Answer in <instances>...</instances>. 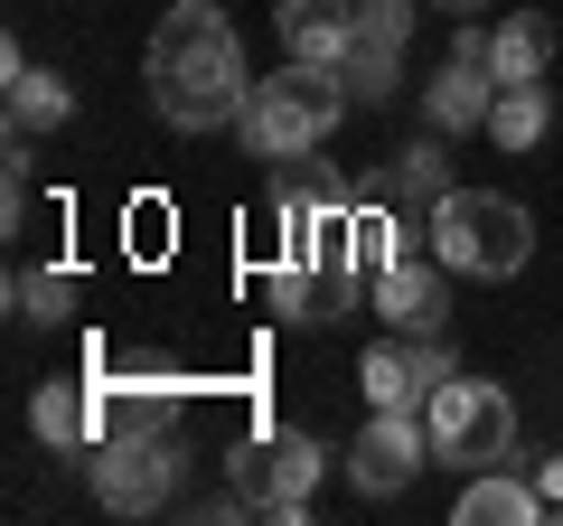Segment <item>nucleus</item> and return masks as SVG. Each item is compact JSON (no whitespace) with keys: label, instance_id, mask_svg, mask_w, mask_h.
<instances>
[{"label":"nucleus","instance_id":"1","mask_svg":"<svg viewBox=\"0 0 563 526\" xmlns=\"http://www.w3.org/2000/svg\"><path fill=\"white\" fill-rule=\"evenodd\" d=\"M141 76H151V103H161L169 132H225V122L244 113V95H254L244 39H235V20H225L217 0L161 10V29L141 47Z\"/></svg>","mask_w":563,"mask_h":526},{"label":"nucleus","instance_id":"2","mask_svg":"<svg viewBox=\"0 0 563 526\" xmlns=\"http://www.w3.org/2000/svg\"><path fill=\"white\" fill-rule=\"evenodd\" d=\"M339 113H347V76H339V66L282 57V76H254L235 132H244L254 161H301V151H320L329 132H339Z\"/></svg>","mask_w":563,"mask_h":526},{"label":"nucleus","instance_id":"3","mask_svg":"<svg viewBox=\"0 0 563 526\" xmlns=\"http://www.w3.org/2000/svg\"><path fill=\"white\" fill-rule=\"evenodd\" d=\"M432 254H442L451 273H470V283H507V273H526V254H536V217H526L507 188H451V198L432 207Z\"/></svg>","mask_w":563,"mask_h":526},{"label":"nucleus","instance_id":"4","mask_svg":"<svg viewBox=\"0 0 563 526\" xmlns=\"http://www.w3.org/2000/svg\"><path fill=\"white\" fill-rule=\"evenodd\" d=\"M422 432H432L442 470H507L517 461V405L488 376H442L432 405H422Z\"/></svg>","mask_w":563,"mask_h":526},{"label":"nucleus","instance_id":"5","mask_svg":"<svg viewBox=\"0 0 563 526\" xmlns=\"http://www.w3.org/2000/svg\"><path fill=\"white\" fill-rule=\"evenodd\" d=\"M320 470H329V451L310 442V432H291V424H263V432H244V442L225 451V489H235L244 507H263V517H301L310 489H320Z\"/></svg>","mask_w":563,"mask_h":526},{"label":"nucleus","instance_id":"6","mask_svg":"<svg viewBox=\"0 0 563 526\" xmlns=\"http://www.w3.org/2000/svg\"><path fill=\"white\" fill-rule=\"evenodd\" d=\"M95 395H103V432H169L179 442L188 424V385L169 358H151V348H95Z\"/></svg>","mask_w":563,"mask_h":526},{"label":"nucleus","instance_id":"7","mask_svg":"<svg viewBox=\"0 0 563 526\" xmlns=\"http://www.w3.org/2000/svg\"><path fill=\"white\" fill-rule=\"evenodd\" d=\"M179 489V442L169 432H103L95 442V498L113 517H151Z\"/></svg>","mask_w":563,"mask_h":526},{"label":"nucleus","instance_id":"8","mask_svg":"<svg viewBox=\"0 0 563 526\" xmlns=\"http://www.w3.org/2000/svg\"><path fill=\"white\" fill-rule=\"evenodd\" d=\"M442 376H451V348L442 339H404V329L357 358V385H366V405H376V414H422Z\"/></svg>","mask_w":563,"mask_h":526},{"label":"nucleus","instance_id":"9","mask_svg":"<svg viewBox=\"0 0 563 526\" xmlns=\"http://www.w3.org/2000/svg\"><path fill=\"white\" fill-rule=\"evenodd\" d=\"M422 461H432V432L413 414H366L357 451H347V480H357V498H404L422 480Z\"/></svg>","mask_w":563,"mask_h":526},{"label":"nucleus","instance_id":"10","mask_svg":"<svg viewBox=\"0 0 563 526\" xmlns=\"http://www.w3.org/2000/svg\"><path fill=\"white\" fill-rule=\"evenodd\" d=\"M442 273H451V263L432 254V244H413V254L385 263V273H376V310H385V329H404V339H442V320H451Z\"/></svg>","mask_w":563,"mask_h":526},{"label":"nucleus","instance_id":"11","mask_svg":"<svg viewBox=\"0 0 563 526\" xmlns=\"http://www.w3.org/2000/svg\"><path fill=\"white\" fill-rule=\"evenodd\" d=\"M29 432H38L57 461H95V442H103V395H95V376H47L38 395H29Z\"/></svg>","mask_w":563,"mask_h":526},{"label":"nucleus","instance_id":"12","mask_svg":"<svg viewBox=\"0 0 563 526\" xmlns=\"http://www.w3.org/2000/svg\"><path fill=\"white\" fill-rule=\"evenodd\" d=\"M451 132H422V142H404L395 151V169H376V179H357V198H376V207H422V217H432V207L451 198Z\"/></svg>","mask_w":563,"mask_h":526},{"label":"nucleus","instance_id":"13","mask_svg":"<svg viewBox=\"0 0 563 526\" xmlns=\"http://www.w3.org/2000/svg\"><path fill=\"white\" fill-rule=\"evenodd\" d=\"M0 95H10V132H57V122H76V85L57 66H38L29 47H0Z\"/></svg>","mask_w":563,"mask_h":526},{"label":"nucleus","instance_id":"14","mask_svg":"<svg viewBox=\"0 0 563 526\" xmlns=\"http://www.w3.org/2000/svg\"><path fill=\"white\" fill-rule=\"evenodd\" d=\"M273 29H282V57L339 66L357 47V0H273Z\"/></svg>","mask_w":563,"mask_h":526},{"label":"nucleus","instance_id":"15","mask_svg":"<svg viewBox=\"0 0 563 526\" xmlns=\"http://www.w3.org/2000/svg\"><path fill=\"white\" fill-rule=\"evenodd\" d=\"M329 207H357V179L301 151V161H273V217H329Z\"/></svg>","mask_w":563,"mask_h":526},{"label":"nucleus","instance_id":"16","mask_svg":"<svg viewBox=\"0 0 563 526\" xmlns=\"http://www.w3.org/2000/svg\"><path fill=\"white\" fill-rule=\"evenodd\" d=\"M488 66H498V85H536L544 66H554V20H544V10H507V20L488 29Z\"/></svg>","mask_w":563,"mask_h":526},{"label":"nucleus","instance_id":"17","mask_svg":"<svg viewBox=\"0 0 563 526\" xmlns=\"http://www.w3.org/2000/svg\"><path fill=\"white\" fill-rule=\"evenodd\" d=\"M536 507H544L536 480H517V470H470V489H461L451 517L461 526H536Z\"/></svg>","mask_w":563,"mask_h":526},{"label":"nucleus","instance_id":"18","mask_svg":"<svg viewBox=\"0 0 563 526\" xmlns=\"http://www.w3.org/2000/svg\"><path fill=\"white\" fill-rule=\"evenodd\" d=\"M544 132H554L544 76H536V85H498V103H488V142H498V151H536Z\"/></svg>","mask_w":563,"mask_h":526},{"label":"nucleus","instance_id":"19","mask_svg":"<svg viewBox=\"0 0 563 526\" xmlns=\"http://www.w3.org/2000/svg\"><path fill=\"white\" fill-rule=\"evenodd\" d=\"M395 66H404V47H347L339 57V76H347V103H395Z\"/></svg>","mask_w":563,"mask_h":526},{"label":"nucleus","instance_id":"20","mask_svg":"<svg viewBox=\"0 0 563 526\" xmlns=\"http://www.w3.org/2000/svg\"><path fill=\"white\" fill-rule=\"evenodd\" d=\"M10 302H20V320H66V310H76V273L20 263V273H10Z\"/></svg>","mask_w":563,"mask_h":526},{"label":"nucleus","instance_id":"21","mask_svg":"<svg viewBox=\"0 0 563 526\" xmlns=\"http://www.w3.org/2000/svg\"><path fill=\"white\" fill-rule=\"evenodd\" d=\"M357 39L366 47H404L413 39V0H357Z\"/></svg>","mask_w":563,"mask_h":526},{"label":"nucleus","instance_id":"22","mask_svg":"<svg viewBox=\"0 0 563 526\" xmlns=\"http://www.w3.org/2000/svg\"><path fill=\"white\" fill-rule=\"evenodd\" d=\"M536 489H544V498H563V451H554V461L536 470Z\"/></svg>","mask_w":563,"mask_h":526},{"label":"nucleus","instance_id":"23","mask_svg":"<svg viewBox=\"0 0 563 526\" xmlns=\"http://www.w3.org/2000/svg\"><path fill=\"white\" fill-rule=\"evenodd\" d=\"M432 10H451V20H479V10H488V0H432Z\"/></svg>","mask_w":563,"mask_h":526}]
</instances>
